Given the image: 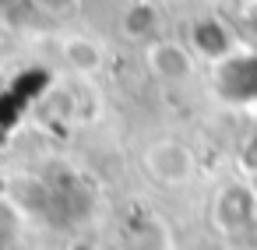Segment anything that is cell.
I'll list each match as a JSON object with an SVG mask.
<instances>
[{
	"mask_svg": "<svg viewBox=\"0 0 257 250\" xmlns=\"http://www.w3.org/2000/svg\"><path fill=\"white\" fill-rule=\"evenodd\" d=\"M145 166L159 183H169V187H180V183L194 180V169H197L194 152L180 141H155L145 152Z\"/></svg>",
	"mask_w": 257,
	"mask_h": 250,
	"instance_id": "1",
	"label": "cell"
},
{
	"mask_svg": "<svg viewBox=\"0 0 257 250\" xmlns=\"http://www.w3.org/2000/svg\"><path fill=\"white\" fill-rule=\"evenodd\" d=\"M145 57H148L152 74H155L159 81H166V85H183V81H190V74H194V53H190L187 46L173 43V39L152 43Z\"/></svg>",
	"mask_w": 257,
	"mask_h": 250,
	"instance_id": "2",
	"label": "cell"
},
{
	"mask_svg": "<svg viewBox=\"0 0 257 250\" xmlns=\"http://www.w3.org/2000/svg\"><path fill=\"white\" fill-rule=\"evenodd\" d=\"M64 53H67V60H71V67H78V71H95L99 64H102V50L92 43V39H67V46H64Z\"/></svg>",
	"mask_w": 257,
	"mask_h": 250,
	"instance_id": "3",
	"label": "cell"
}]
</instances>
